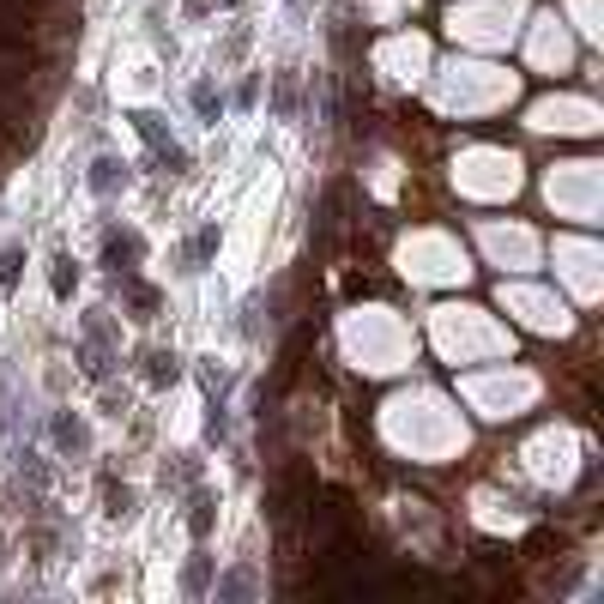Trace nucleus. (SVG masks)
Segmentation results:
<instances>
[{
	"instance_id": "nucleus-1",
	"label": "nucleus",
	"mask_w": 604,
	"mask_h": 604,
	"mask_svg": "<svg viewBox=\"0 0 604 604\" xmlns=\"http://www.w3.org/2000/svg\"><path fill=\"white\" fill-rule=\"evenodd\" d=\"M133 127H140L145 140H151V151H158L163 163H176V169H188V158H181V145L163 133V115H133Z\"/></svg>"
},
{
	"instance_id": "nucleus-2",
	"label": "nucleus",
	"mask_w": 604,
	"mask_h": 604,
	"mask_svg": "<svg viewBox=\"0 0 604 604\" xmlns=\"http://www.w3.org/2000/svg\"><path fill=\"white\" fill-rule=\"evenodd\" d=\"M103 261L115 266V272H127V266L140 261V236H133V230H109V242H103Z\"/></svg>"
},
{
	"instance_id": "nucleus-3",
	"label": "nucleus",
	"mask_w": 604,
	"mask_h": 604,
	"mask_svg": "<svg viewBox=\"0 0 604 604\" xmlns=\"http://www.w3.org/2000/svg\"><path fill=\"white\" fill-rule=\"evenodd\" d=\"M115 188H127V163H115V158H97L91 163V194H115Z\"/></svg>"
},
{
	"instance_id": "nucleus-4",
	"label": "nucleus",
	"mask_w": 604,
	"mask_h": 604,
	"mask_svg": "<svg viewBox=\"0 0 604 604\" xmlns=\"http://www.w3.org/2000/svg\"><path fill=\"white\" fill-rule=\"evenodd\" d=\"M49 266H55V272H49V284H55V297L67 302V297H73V284H79V272H73V261H67V254H55Z\"/></svg>"
},
{
	"instance_id": "nucleus-5",
	"label": "nucleus",
	"mask_w": 604,
	"mask_h": 604,
	"mask_svg": "<svg viewBox=\"0 0 604 604\" xmlns=\"http://www.w3.org/2000/svg\"><path fill=\"white\" fill-rule=\"evenodd\" d=\"M103 496H109V514H115V520H127V514H133V490H127V483H103Z\"/></svg>"
},
{
	"instance_id": "nucleus-6",
	"label": "nucleus",
	"mask_w": 604,
	"mask_h": 604,
	"mask_svg": "<svg viewBox=\"0 0 604 604\" xmlns=\"http://www.w3.org/2000/svg\"><path fill=\"white\" fill-rule=\"evenodd\" d=\"M55 442L67 447V453H85V429L73 417H55Z\"/></svg>"
},
{
	"instance_id": "nucleus-7",
	"label": "nucleus",
	"mask_w": 604,
	"mask_h": 604,
	"mask_svg": "<svg viewBox=\"0 0 604 604\" xmlns=\"http://www.w3.org/2000/svg\"><path fill=\"white\" fill-rule=\"evenodd\" d=\"M248 592H254V574H248V568H236L230 581H218V599H248Z\"/></svg>"
},
{
	"instance_id": "nucleus-8",
	"label": "nucleus",
	"mask_w": 604,
	"mask_h": 604,
	"mask_svg": "<svg viewBox=\"0 0 604 604\" xmlns=\"http://www.w3.org/2000/svg\"><path fill=\"white\" fill-rule=\"evenodd\" d=\"M212 248H218V230L206 224L200 236H194V248H188V261H194V266H206V261H212Z\"/></svg>"
},
{
	"instance_id": "nucleus-9",
	"label": "nucleus",
	"mask_w": 604,
	"mask_h": 604,
	"mask_svg": "<svg viewBox=\"0 0 604 604\" xmlns=\"http://www.w3.org/2000/svg\"><path fill=\"white\" fill-rule=\"evenodd\" d=\"M188 526H194V538H206V532H212V496H194V514H188Z\"/></svg>"
},
{
	"instance_id": "nucleus-10",
	"label": "nucleus",
	"mask_w": 604,
	"mask_h": 604,
	"mask_svg": "<svg viewBox=\"0 0 604 604\" xmlns=\"http://www.w3.org/2000/svg\"><path fill=\"white\" fill-rule=\"evenodd\" d=\"M151 381H176V351H151V369H145Z\"/></svg>"
},
{
	"instance_id": "nucleus-11",
	"label": "nucleus",
	"mask_w": 604,
	"mask_h": 604,
	"mask_svg": "<svg viewBox=\"0 0 604 604\" xmlns=\"http://www.w3.org/2000/svg\"><path fill=\"white\" fill-rule=\"evenodd\" d=\"M206 574H212V556H194V563H188V592H206Z\"/></svg>"
},
{
	"instance_id": "nucleus-12",
	"label": "nucleus",
	"mask_w": 604,
	"mask_h": 604,
	"mask_svg": "<svg viewBox=\"0 0 604 604\" xmlns=\"http://www.w3.org/2000/svg\"><path fill=\"white\" fill-rule=\"evenodd\" d=\"M127 302H133L140 315H151V308H158V290H151V284H127Z\"/></svg>"
},
{
	"instance_id": "nucleus-13",
	"label": "nucleus",
	"mask_w": 604,
	"mask_h": 604,
	"mask_svg": "<svg viewBox=\"0 0 604 604\" xmlns=\"http://www.w3.org/2000/svg\"><path fill=\"white\" fill-rule=\"evenodd\" d=\"M194 103H200V115H218V91L212 85H194Z\"/></svg>"
},
{
	"instance_id": "nucleus-14",
	"label": "nucleus",
	"mask_w": 604,
	"mask_h": 604,
	"mask_svg": "<svg viewBox=\"0 0 604 604\" xmlns=\"http://www.w3.org/2000/svg\"><path fill=\"white\" fill-rule=\"evenodd\" d=\"M290 6H308V0H290Z\"/></svg>"
}]
</instances>
